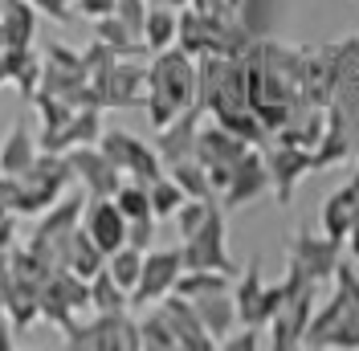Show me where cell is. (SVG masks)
<instances>
[{
    "label": "cell",
    "instance_id": "cell-1",
    "mask_svg": "<svg viewBox=\"0 0 359 351\" xmlns=\"http://www.w3.org/2000/svg\"><path fill=\"white\" fill-rule=\"evenodd\" d=\"M147 119L151 127H168L176 114H184L188 107H196V58L184 53L180 45H168L151 53L147 66Z\"/></svg>",
    "mask_w": 359,
    "mask_h": 351
},
{
    "label": "cell",
    "instance_id": "cell-2",
    "mask_svg": "<svg viewBox=\"0 0 359 351\" xmlns=\"http://www.w3.org/2000/svg\"><path fill=\"white\" fill-rule=\"evenodd\" d=\"M302 347L359 351V270H351L347 262L331 278V298L314 307Z\"/></svg>",
    "mask_w": 359,
    "mask_h": 351
},
{
    "label": "cell",
    "instance_id": "cell-3",
    "mask_svg": "<svg viewBox=\"0 0 359 351\" xmlns=\"http://www.w3.org/2000/svg\"><path fill=\"white\" fill-rule=\"evenodd\" d=\"M318 290L323 286L311 282L298 265H286V303H282V310L269 319V327H266V339L273 351L302 347L306 327H311V314L318 307Z\"/></svg>",
    "mask_w": 359,
    "mask_h": 351
},
{
    "label": "cell",
    "instance_id": "cell-4",
    "mask_svg": "<svg viewBox=\"0 0 359 351\" xmlns=\"http://www.w3.org/2000/svg\"><path fill=\"white\" fill-rule=\"evenodd\" d=\"M66 347H94V351H139V323L127 310H94L86 323L66 327Z\"/></svg>",
    "mask_w": 359,
    "mask_h": 351
},
{
    "label": "cell",
    "instance_id": "cell-5",
    "mask_svg": "<svg viewBox=\"0 0 359 351\" xmlns=\"http://www.w3.org/2000/svg\"><path fill=\"white\" fill-rule=\"evenodd\" d=\"M180 253H184V270H221L229 278H237V262L229 258V229H224L221 200L212 204L201 229L180 241Z\"/></svg>",
    "mask_w": 359,
    "mask_h": 351
},
{
    "label": "cell",
    "instance_id": "cell-6",
    "mask_svg": "<svg viewBox=\"0 0 359 351\" xmlns=\"http://www.w3.org/2000/svg\"><path fill=\"white\" fill-rule=\"evenodd\" d=\"M286 265H298V270L318 286H331L335 270L343 265V241L327 237V233L298 229V233L286 237Z\"/></svg>",
    "mask_w": 359,
    "mask_h": 351
},
{
    "label": "cell",
    "instance_id": "cell-7",
    "mask_svg": "<svg viewBox=\"0 0 359 351\" xmlns=\"http://www.w3.org/2000/svg\"><path fill=\"white\" fill-rule=\"evenodd\" d=\"M249 147H253V143L237 139V135L229 131V127H221L217 119H212V123H201V135H196V159L204 164V172H208V180H212L217 197H221V188L229 184L237 159H241Z\"/></svg>",
    "mask_w": 359,
    "mask_h": 351
},
{
    "label": "cell",
    "instance_id": "cell-8",
    "mask_svg": "<svg viewBox=\"0 0 359 351\" xmlns=\"http://www.w3.org/2000/svg\"><path fill=\"white\" fill-rule=\"evenodd\" d=\"M98 147L111 155V164L127 176V180L151 184V180H159V176L168 172L156 147H151V143H143V139L131 135V131H102V135H98Z\"/></svg>",
    "mask_w": 359,
    "mask_h": 351
},
{
    "label": "cell",
    "instance_id": "cell-9",
    "mask_svg": "<svg viewBox=\"0 0 359 351\" xmlns=\"http://www.w3.org/2000/svg\"><path fill=\"white\" fill-rule=\"evenodd\" d=\"M180 274H184V253L176 249H159L151 245L147 253H143V270H139V282L131 290V307H156L163 303L172 290H176Z\"/></svg>",
    "mask_w": 359,
    "mask_h": 351
},
{
    "label": "cell",
    "instance_id": "cell-10",
    "mask_svg": "<svg viewBox=\"0 0 359 351\" xmlns=\"http://www.w3.org/2000/svg\"><path fill=\"white\" fill-rule=\"evenodd\" d=\"M269 168V192L278 204H290L294 188L314 172V147H298V143H273L266 152Z\"/></svg>",
    "mask_w": 359,
    "mask_h": 351
},
{
    "label": "cell",
    "instance_id": "cell-11",
    "mask_svg": "<svg viewBox=\"0 0 359 351\" xmlns=\"http://www.w3.org/2000/svg\"><path fill=\"white\" fill-rule=\"evenodd\" d=\"M66 159H69L74 180L86 188V197H114V192H118V184L127 180V176L111 164V155L102 152L98 143H82V147L66 152Z\"/></svg>",
    "mask_w": 359,
    "mask_h": 351
},
{
    "label": "cell",
    "instance_id": "cell-12",
    "mask_svg": "<svg viewBox=\"0 0 359 351\" xmlns=\"http://www.w3.org/2000/svg\"><path fill=\"white\" fill-rule=\"evenodd\" d=\"M269 192V168H266V155L257 152V147H249L241 159H237V168L229 176V184L221 188V208L224 213H233V208H245L253 200H262Z\"/></svg>",
    "mask_w": 359,
    "mask_h": 351
},
{
    "label": "cell",
    "instance_id": "cell-13",
    "mask_svg": "<svg viewBox=\"0 0 359 351\" xmlns=\"http://www.w3.org/2000/svg\"><path fill=\"white\" fill-rule=\"evenodd\" d=\"M82 233L102 253H114L127 245V217L118 213L111 197H90V204H82Z\"/></svg>",
    "mask_w": 359,
    "mask_h": 351
},
{
    "label": "cell",
    "instance_id": "cell-14",
    "mask_svg": "<svg viewBox=\"0 0 359 351\" xmlns=\"http://www.w3.org/2000/svg\"><path fill=\"white\" fill-rule=\"evenodd\" d=\"M159 310H163V319H168V327H172V335H176L180 351H212L217 347V339L208 335V327L201 323V314H196V307L184 298V294H168L163 303H156Z\"/></svg>",
    "mask_w": 359,
    "mask_h": 351
},
{
    "label": "cell",
    "instance_id": "cell-15",
    "mask_svg": "<svg viewBox=\"0 0 359 351\" xmlns=\"http://www.w3.org/2000/svg\"><path fill=\"white\" fill-rule=\"evenodd\" d=\"M102 135V123H98V110L94 107H78L69 119H62L57 127H45L41 131V152H53V155H66L82 143H98Z\"/></svg>",
    "mask_w": 359,
    "mask_h": 351
},
{
    "label": "cell",
    "instance_id": "cell-16",
    "mask_svg": "<svg viewBox=\"0 0 359 351\" xmlns=\"http://www.w3.org/2000/svg\"><path fill=\"white\" fill-rule=\"evenodd\" d=\"M201 123H204V107H188L184 114H176L168 127H159L156 131V152L163 159V168H172L180 159H188V155H196V135H201Z\"/></svg>",
    "mask_w": 359,
    "mask_h": 351
},
{
    "label": "cell",
    "instance_id": "cell-17",
    "mask_svg": "<svg viewBox=\"0 0 359 351\" xmlns=\"http://www.w3.org/2000/svg\"><path fill=\"white\" fill-rule=\"evenodd\" d=\"M102 107H135L139 98H147V66H139L135 58H118L102 82Z\"/></svg>",
    "mask_w": 359,
    "mask_h": 351
},
{
    "label": "cell",
    "instance_id": "cell-18",
    "mask_svg": "<svg viewBox=\"0 0 359 351\" xmlns=\"http://www.w3.org/2000/svg\"><path fill=\"white\" fill-rule=\"evenodd\" d=\"M262 290H266V278H262V262L253 258L245 270H237V282H233L237 323H253V327H262Z\"/></svg>",
    "mask_w": 359,
    "mask_h": 351
},
{
    "label": "cell",
    "instance_id": "cell-19",
    "mask_svg": "<svg viewBox=\"0 0 359 351\" xmlns=\"http://www.w3.org/2000/svg\"><path fill=\"white\" fill-rule=\"evenodd\" d=\"M359 217V192L351 188V184H343V188H335L331 197L323 200V213H318V225H323V233L327 237H335V241H343L347 237V229H351V220Z\"/></svg>",
    "mask_w": 359,
    "mask_h": 351
},
{
    "label": "cell",
    "instance_id": "cell-20",
    "mask_svg": "<svg viewBox=\"0 0 359 351\" xmlns=\"http://www.w3.org/2000/svg\"><path fill=\"white\" fill-rule=\"evenodd\" d=\"M196 314H201V323L208 327V335L217 339V347H221V339L229 331L237 327V303H233V290H221V294H204V298H188Z\"/></svg>",
    "mask_w": 359,
    "mask_h": 351
},
{
    "label": "cell",
    "instance_id": "cell-21",
    "mask_svg": "<svg viewBox=\"0 0 359 351\" xmlns=\"http://www.w3.org/2000/svg\"><path fill=\"white\" fill-rule=\"evenodd\" d=\"M41 155V143L25 131V123H13V131L0 147V176H25Z\"/></svg>",
    "mask_w": 359,
    "mask_h": 351
},
{
    "label": "cell",
    "instance_id": "cell-22",
    "mask_svg": "<svg viewBox=\"0 0 359 351\" xmlns=\"http://www.w3.org/2000/svg\"><path fill=\"white\" fill-rule=\"evenodd\" d=\"M0 33H4V49H29L33 33H37V8H29L25 0H8L0 8Z\"/></svg>",
    "mask_w": 359,
    "mask_h": 351
},
{
    "label": "cell",
    "instance_id": "cell-23",
    "mask_svg": "<svg viewBox=\"0 0 359 351\" xmlns=\"http://www.w3.org/2000/svg\"><path fill=\"white\" fill-rule=\"evenodd\" d=\"M62 265H66V270H74L78 278H86V282H90V278H94V274H98V270L107 265V253H102L98 245L90 241L86 233H82V225H78V229L69 233V241H66Z\"/></svg>",
    "mask_w": 359,
    "mask_h": 351
},
{
    "label": "cell",
    "instance_id": "cell-24",
    "mask_svg": "<svg viewBox=\"0 0 359 351\" xmlns=\"http://www.w3.org/2000/svg\"><path fill=\"white\" fill-rule=\"evenodd\" d=\"M176 33H180V8L151 4L147 21H143V45H147V53H159V49L176 45Z\"/></svg>",
    "mask_w": 359,
    "mask_h": 351
},
{
    "label": "cell",
    "instance_id": "cell-25",
    "mask_svg": "<svg viewBox=\"0 0 359 351\" xmlns=\"http://www.w3.org/2000/svg\"><path fill=\"white\" fill-rule=\"evenodd\" d=\"M168 176H172L180 188H184V197H192V200H217V188H212V180H208V172H204V164L196 159V155H188V159L172 164V168H168Z\"/></svg>",
    "mask_w": 359,
    "mask_h": 351
},
{
    "label": "cell",
    "instance_id": "cell-26",
    "mask_svg": "<svg viewBox=\"0 0 359 351\" xmlns=\"http://www.w3.org/2000/svg\"><path fill=\"white\" fill-rule=\"evenodd\" d=\"M90 310H102V314H111V310H131V294L107 274V265L90 278Z\"/></svg>",
    "mask_w": 359,
    "mask_h": 351
},
{
    "label": "cell",
    "instance_id": "cell-27",
    "mask_svg": "<svg viewBox=\"0 0 359 351\" xmlns=\"http://www.w3.org/2000/svg\"><path fill=\"white\" fill-rule=\"evenodd\" d=\"M221 290H233V278L221 270H184L176 282V294H184V298H204V294H221Z\"/></svg>",
    "mask_w": 359,
    "mask_h": 351
},
{
    "label": "cell",
    "instance_id": "cell-28",
    "mask_svg": "<svg viewBox=\"0 0 359 351\" xmlns=\"http://www.w3.org/2000/svg\"><path fill=\"white\" fill-rule=\"evenodd\" d=\"M139 347L143 351H180L176 335H172V327H168V319H163L159 307H151V314L139 319Z\"/></svg>",
    "mask_w": 359,
    "mask_h": 351
},
{
    "label": "cell",
    "instance_id": "cell-29",
    "mask_svg": "<svg viewBox=\"0 0 359 351\" xmlns=\"http://www.w3.org/2000/svg\"><path fill=\"white\" fill-rule=\"evenodd\" d=\"M147 192H151V217H156V220H172V217H176V208L188 200V197H184V188H180L168 172L159 176V180H151V184H147Z\"/></svg>",
    "mask_w": 359,
    "mask_h": 351
},
{
    "label": "cell",
    "instance_id": "cell-30",
    "mask_svg": "<svg viewBox=\"0 0 359 351\" xmlns=\"http://www.w3.org/2000/svg\"><path fill=\"white\" fill-rule=\"evenodd\" d=\"M139 270H143V249H135V245H123V249L107 253V274H111L114 282L127 290V294H131L135 282H139Z\"/></svg>",
    "mask_w": 359,
    "mask_h": 351
},
{
    "label": "cell",
    "instance_id": "cell-31",
    "mask_svg": "<svg viewBox=\"0 0 359 351\" xmlns=\"http://www.w3.org/2000/svg\"><path fill=\"white\" fill-rule=\"evenodd\" d=\"M111 200L118 204V213H123L127 220L151 217V192H147V184H139V180H123Z\"/></svg>",
    "mask_w": 359,
    "mask_h": 351
},
{
    "label": "cell",
    "instance_id": "cell-32",
    "mask_svg": "<svg viewBox=\"0 0 359 351\" xmlns=\"http://www.w3.org/2000/svg\"><path fill=\"white\" fill-rule=\"evenodd\" d=\"M147 8H151V0H118V4H114V17H118V21H123L135 37L143 41V21H147Z\"/></svg>",
    "mask_w": 359,
    "mask_h": 351
},
{
    "label": "cell",
    "instance_id": "cell-33",
    "mask_svg": "<svg viewBox=\"0 0 359 351\" xmlns=\"http://www.w3.org/2000/svg\"><path fill=\"white\" fill-rule=\"evenodd\" d=\"M156 229L159 220L156 217H139V220H127V245H135V249H151L156 245Z\"/></svg>",
    "mask_w": 359,
    "mask_h": 351
},
{
    "label": "cell",
    "instance_id": "cell-34",
    "mask_svg": "<svg viewBox=\"0 0 359 351\" xmlns=\"http://www.w3.org/2000/svg\"><path fill=\"white\" fill-rule=\"evenodd\" d=\"M29 8H37L41 17H49V21H57V25H69L78 13H74V0H25Z\"/></svg>",
    "mask_w": 359,
    "mask_h": 351
},
{
    "label": "cell",
    "instance_id": "cell-35",
    "mask_svg": "<svg viewBox=\"0 0 359 351\" xmlns=\"http://www.w3.org/2000/svg\"><path fill=\"white\" fill-rule=\"evenodd\" d=\"M118 0H74V8L86 17V21H98V17H111Z\"/></svg>",
    "mask_w": 359,
    "mask_h": 351
},
{
    "label": "cell",
    "instance_id": "cell-36",
    "mask_svg": "<svg viewBox=\"0 0 359 351\" xmlns=\"http://www.w3.org/2000/svg\"><path fill=\"white\" fill-rule=\"evenodd\" d=\"M343 253L359 265V217L351 220V229H347V237H343Z\"/></svg>",
    "mask_w": 359,
    "mask_h": 351
},
{
    "label": "cell",
    "instance_id": "cell-37",
    "mask_svg": "<svg viewBox=\"0 0 359 351\" xmlns=\"http://www.w3.org/2000/svg\"><path fill=\"white\" fill-rule=\"evenodd\" d=\"M188 8H196V13H237L233 0H192Z\"/></svg>",
    "mask_w": 359,
    "mask_h": 351
},
{
    "label": "cell",
    "instance_id": "cell-38",
    "mask_svg": "<svg viewBox=\"0 0 359 351\" xmlns=\"http://www.w3.org/2000/svg\"><path fill=\"white\" fill-rule=\"evenodd\" d=\"M151 4H168V8H188L192 0H151Z\"/></svg>",
    "mask_w": 359,
    "mask_h": 351
},
{
    "label": "cell",
    "instance_id": "cell-39",
    "mask_svg": "<svg viewBox=\"0 0 359 351\" xmlns=\"http://www.w3.org/2000/svg\"><path fill=\"white\" fill-rule=\"evenodd\" d=\"M347 184H351V188L359 192V159H355V168H351V180H347Z\"/></svg>",
    "mask_w": 359,
    "mask_h": 351
},
{
    "label": "cell",
    "instance_id": "cell-40",
    "mask_svg": "<svg viewBox=\"0 0 359 351\" xmlns=\"http://www.w3.org/2000/svg\"><path fill=\"white\" fill-rule=\"evenodd\" d=\"M237 4H241V0H233V8H237Z\"/></svg>",
    "mask_w": 359,
    "mask_h": 351
}]
</instances>
